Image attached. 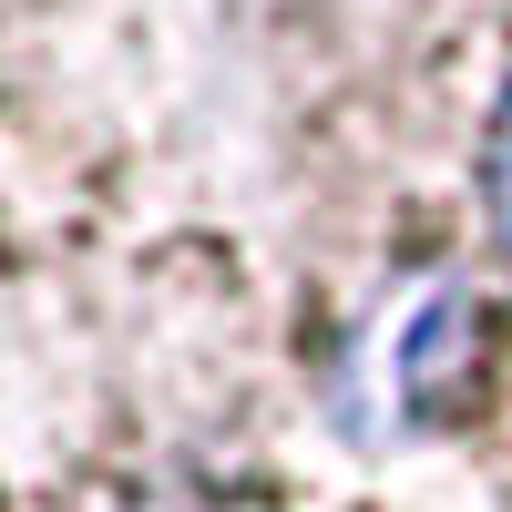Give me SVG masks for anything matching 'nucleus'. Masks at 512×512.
I'll list each match as a JSON object with an SVG mask.
<instances>
[{
	"mask_svg": "<svg viewBox=\"0 0 512 512\" xmlns=\"http://www.w3.org/2000/svg\"><path fill=\"white\" fill-rule=\"evenodd\" d=\"M492 236H502V267H512V93H502V123H492Z\"/></svg>",
	"mask_w": 512,
	"mask_h": 512,
	"instance_id": "obj_2",
	"label": "nucleus"
},
{
	"mask_svg": "<svg viewBox=\"0 0 512 512\" xmlns=\"http://www.w3.org/2000/svg\"><path fill=\"white\" fill-rule=\"evenodd\" d=\"M461 338H472V308H461V287H441L431 277V297H410V308L390 318V328H379V410H390V420H431L441 410V390H451V379H461Z\"/></svg>",
	"mask_w": 512,
	"mask_h": 512,
	"instance_id": "obj_1",
	"label": "nucleus"
}]
</instances>
